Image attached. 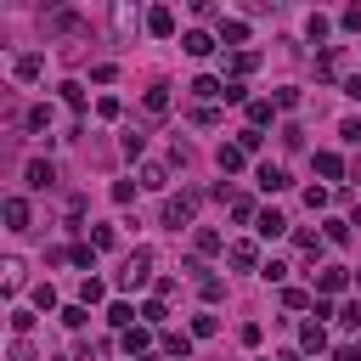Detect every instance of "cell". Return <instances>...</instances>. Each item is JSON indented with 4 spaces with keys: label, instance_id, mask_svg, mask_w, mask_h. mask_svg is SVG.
I'll return each instance as SVG.
<instances>
[{
    "label": "cell",
    "instance_id": "1",
    "mask_svg": "<svg viewBox=\"0 0 361 361\" xmlns=\"http://www.w3.org/2000/svg\"><path fill=\"white\" fill-rule=\"evenodd\" d=\"M197 203H203V192H197V186H186V192H169V197H164V226H169V231L192 226V220H197Z\"/></svg>",
    "mask_w": 361,
    "mask_h": 361
},
{
    "label": "cell",
    "instance_id": "2",
    "mask_svg": "<svg viewBox=\"0 0 361 361\" xmlns=\"http://www.w3.org/2000/svg\"><path fill=\"white\" fill-rule=\"evenodd\" d=\"M147 276H152V254H147V248H135V254L124 259L118 282H124V288H147Z\"/></svg>",
    "mask_w": 361,
    "mask_h": 361
},
{
    "label": "cell",
    "instance_id": "3",
    "mask_svg": "<svg viewBox=\"0 0 361 361\" xmlns=\"http://www.w3.org/2000/svg\"><path fill=\"white\" fill-rule=\"evenodd\" d=\"M226 259H231L237 271H259V265H265V259H259V243H248V237L226 243Z\"/></svg>",
    "mask_w": 361,
    "mask_h": 361
},
{
    "label": "cell",
    "instance_id": "4",
    "mask_svg": "<svg viewBox=\"0 0 361 361\" xmlns=\"http://www.w3.org/2000/svg\"><path fill=\"white\" fill-rule=\"evenodd\" d=\"M344 288H350V271H344V265L316 271V293H322V299H333V293H344Z\"/></svg>",
    "mask_w": 361,
    "mask_h": 361
},
{
    "label": "cell",
    "instance_id": "5",
    "mask_svg": "<svg viewBox=\"0 0 361 361\" xmlns=\"http://www.w3.org/2000/svg\"><path fill=\"white\" fill-rule=\"evenodd\" d=\"M135 23H141L135 0H113V34H118V39H130V34H135Z\"/></svg>",
    "mask_w": 361,
    "mask_h": 361
},
{
    "label": "cell",
    "instance_id": "6",
    "mask_svg": "<svg viewBox=\"0 0 361 361\" xmlns=\"http://www.w3.org/2000/svg\"><path fill=\"white\" fill-rule=\"evenodd\" d=\"M23 180H28L34 192H45V186H56V164H51V158H34V164L23 169Z\"/></svg>",
    "mask_w": 361,
    "mask_h": 361
},
{
    "label": "cell",
    "instance_id": "7",
    "mask_svg": "<svg viewBox=\"0 0 361 361\" xmlns=\"http://www.w3.org/2000/svg\"><path fill=\"white\" fill-rule=\"evenodd\" d=\"M220 248H226V237H220L214 226H197V231H192V254H197V259H209V254H220Z\"/></svg>",
    "mask_w": 361,
    "mask_h": 361
},
{
    "label": "cell",
    "instance_id": "8",
    "mask_svg": "<svg viewBox=\"0 0 361 361\" xmlns=\"http://www.w3.org/2000/svg\"><path fill=\"white\" fill-rule=\"evenodd\" d=\"M299 350H305V355H322V350H327V327H322V322H305V327H299Z\"/></svg>",
    "mask_w": 361,
    "mask_h": 361
},
{
    "label": "cell",
    "instance_id": "9",
    "mask_svg": "<svg viewBox=\"0 0 361 361\" xmlns=\"http://www.w3.org/2000/svg\"><path fill=\"white\" fill-rule=\"evenodd\" d=\"M39 23H45V34H79V28H85L79 11H56V17H39Z\"/></svg>",
    "mask_w": 361,
    "mask_h": 361
},
{
    "label": "cell",
    "instance_id": "10",
    "mask_svg": "<svg viewBox=\"0 0 361 361\" xmlns=\"http://www.w3.org/2000/svg\"><path fill=\"white\" fill-rule=\"evenodd\" d=\"M147 34L169 39V34H175V11H169V6H152V11H147Z\"/></svg>",
    "mask_w": 361,
    "mask_h": 361
},
{
    "label": "cell",
    "instance_id": "11",
    "mask_svg": "<svg viewBox=\"0 0 361 361\" xmlns=\"http://www.w3.org/2000/svg\"><path fill=\"white\" fill-rule=\"evenodd\" d=\"M180 51H186V56H209V51H214V39H209L203 28H186V34H180Z\"/></svg>",
    "mask_w": 361,
    "mask_h": 361
},
{
    "label": "cell",
    "instance_id": "12",
    "mask_svg": "<svg viewBox=\"0 0 361 361\" xmlns=\"http://www.w3.org/2000/svg\"><path fill=\"white\" fill-rule=\"evenodd\" d=\"M169 102H175V96H169V85H152V90L141 96V107H147L152 118H164V113H169Z\"/></svg>",
    "mask_w": 361,
    "mask_h": 361
},
{
    "label": "cell",
    "instance_id": "13",
    "mask_svg": "<svg viewBox=\"0 0 361 361\" xmlns=\"http://www.w3.org/2000/svg\"><path fill=\"white\" fill-rule=\"evenodd\" d=\"M254 180H259V192H282V186H288V169H282V164H259Z\"/></svg>",
    "mask_w": 361,
    "mask_h": 361
},
{
    "label": "cell",
    "instance_id": "14",
    "mask_svg": "<svg viewBox=\"0 0 361 361\" xmlns=\"http://www.w3.org/2000/svg\"><path fill=\"white\" fill-rule=\"evenodd\" d=\"M0 214H6V226H11V231H28V203H23V197H6V203H0Z\"/></svg>",
    "mask_w": 361,
    "mask_h": 361
},
{
    "label": "cell",
    "instance_id": "15",
    "mask_svg": "<svg viewBox=\"0 0 361 361\" xmlns=\"http://www.w3.org/2000/svg\"><path fill=\"white\" fill-rule=\"evenodd\" d=\"M11 73H17L23 85H34V79L45 73V56H17V62H11Z\"/></svg>",
    "mask_w": 361,
    "mask_h": 361
},
{
    "label": "cell",
    "instance_id": "16",
    "mask_svg": "<svg viewBox=\"0 0 361 361\" xmlns=\"http://www.w3.org/2000/svg\"><path fill=\"white\" fill-rule=\"evenodd\" d=\"M254 231H259V237H282V231H288V220H282L276 209H259V220H254Z\"/></svg>",
    "mask_w": 361,
    "mask_h": 361
},
{
    "label": "cell",
    "instance_id": "17",
    "mask_svg": "<svg viewBox=\"0 0 361 361\" xmlns=\"http://www.w3.org/2000/svg\"><path fill=\"white\" fill-rule=\"evenodd\" d=\"M135 316H141V310H135L130 299H113V305H107V322H113V327H135Z\"/></svg>",
    "mask_w": 361,
    "mask_h": 361
},
{
    "label": "cell",
    "instance_id": "18",
    "mask_svg": "<svg viewBox=\"0 0 361 361\" xmlns=\"http://www.w3.org/2000/svg\"><path fill=\"white\" fill-rule=\"evenodd\" d=\"M192 96H197V102H214V96H226V85H220L214 73H203V79H192Z\"/></svg>",
    "mask_w": 361,
    "mask_h": 361
},
{
    "label": "cell",
    "instance_id": "19",
    "mask_svg": "<svg viewBox=\"0 0 361 361\" xmlns=\"http://www.w3.org/2000/svg\"><path fill=\"white\" fill-rule=\"evenodd\" d=\"M276 118V102H248V130H265Z\"/></svg>",
    "mask_w": 361,
    "mask_h": 361
},
{
    "label": "cell",
    "instance_id": "20",
    "mask_svg": "<svg viewBox=\"0 0 361 361\" xmlns=\"http://www.w3.org/2000/svg\"><path fill=\"white\" fill-rule=\"evenodd\" d=\"M316 175H322V180H338V175H344V158H338V152H316Z\"/></svg>",
    "mask_w": 361,
    "mask_h": 361
},
{
    "label": "cell",
    "instance_id": "21",
    "mask_svg": "<svg viewBox=\"0 0 361 361\" xmlns=\"http://www.w3.org/2000/svg\"><path fill=\"white\" fill-rule=\"evenodd\" d=\"M118 344H124L130 355H147V344H152V333H147V327H124V338H118Z\"/></svg>",
    "mask_w": 361,
    "mask_h": 361
},
{
    "label": "cell",
    "instance_id": "22",
    "mask_svg": "<svg viewBox=\"0 0 361 361\" xmlns=\"http://www.w3.org/2000/svg\"><path fill=\"white\" fill-rule=\"evenodd\" d=\"M220 39H226V45H243V39H248V23H237V17H220Z\"/></svg>",
    "mask_w": 361,
    "mask_h": 361
},
{
    "label": "cell",
    "instance_id": "23",
    "mask_svg": "<svg viewBox=\"0 0 361 361\" xmlns=\"http://www.w3.org/2000/svg\"><path fill=\"white\" fill-rule=\"evenodd\" d=\"M243 158H248V152H243L237 141H226V147H220V169H226V175H237V169H243Z\"/></svg>",
    "mask_w": 361,
    "mask_h": 361
},
{
    "label": "cell",
    "instance_id": "24",
    "mask_svg": "<svg viewBox=\"0 0 361 361\" xmlns=\"http://www.w3.org/2000/svg\"><path fill=\"white\" fill-rule=\"evenodd\" d=\"M135 180L158 192V186H169V169H164V164H141V175H135Z\"/></svg>",
    "mask_w": 361,
    "mask_h": 361
},
{
    "label": "cell",
    "instance_id": "25",
    "mask_svg": "<svg viewBox=\"0 0 361 361\" xmlns=\"http://www.w3.org/2000/svg\"><path fill=\"white\" fill-rule=\"evenodd\" d=\"M164 355H192V333H164Z\"/></svg>",
    "mask_w": 361,
    "mask_h": 361
},
{
    "label": "cell",
    "instance_id": "26",
    "mask_svg": "<svg viewBox=\"0 0 361 361\" xmlns=\"http://www.w3.org/2000/svg\"><path fill=\"white\" fill-rule=\"evenodd\" d=\"M226 68L243 79V73H254V68H259V56H254V51H231V62H226Z\"/></svg>",
    "mask_w": 361,
    "mask_h": 361
},
{
    "label": "cell",
    "instance_id": "27",
    "mask_svg": "<svg viewBox=\"0 0 361 361\" xmlns=\"http://www.w3.org/2000/svg\"><path fill=\"white\" fill-rule=\"evenodd\" d=\"M214 333H220V316H209V310L192 316V338H214Z\"/></svg>",
    "mask_w": 361,
    "mask_h": 361
},
{
    "label": "cell",
    "instance_id": "28",
    "mask_svg": "<svg viewBox=\"0 0 361 361\" xmlns=\"http://www.w3.org/2000/svg\"><path fill=\"white\" fill-rule=\"evenodd\" d=\"M23 118H28V130H51V102H39V107H28Z\"/></svg>",
    "mask_w": 361,
    "mask_h": 361
},
{
    "label": "cell",
    "instance_id": "29",
    "mask_svg": "<svg viewBox=\"0 0 361 361\" xmlns=\"http://www.w3.org/2000/svg\"><path fill=\"white\" fill-rule=\"evenodd\" d=\"M96 254H102V248H96V243H79V248H68V259H73V265H85V271H90V265H96Z\"/></svg>",
    "mask_w": 361,
    "mask_h": 361
},
{
    "label": "cell",
    "instance_id": "30",
    "mask_svg": "<svg viewBox=\"0 0 361 361\" xmlns=\"http://www.w3.org/2000/svg\"><path fill=\"white\" fill-rule=\"evenodd\" d=\"M107 299V288L96 282V276H85V288H79V305H102Z\"/></svg>",
    "mask_w": 361,
    "mask_h": 361
},
{
    "label": "cell",
    "instance_id": "31",
    "mask_svg": "<svg viewBox=\"0 0 361 361\" xmlns=\"http://www.w3.org/2000/svg\"><path fill=\"white\" fill-rule=\"evenodd\" d=\"M282 305H288V310H310V305H316V299H310V293H305V288H282Z\"/></svg>",
    "mask_w": 361,
    "mask_h": 361
},
{
    "label": "cell",
    "instance_id": "32",
    "mask_svg": "<svg viewBox=\"0 0 361 361\" xmlns=\"http://www.w3.org/2000/svg\"><path fill=\"white\" fill-rule=\"evenodd\" d=\"M62 102L79 113V107H85V85H79V79H68V85H62Z\"/></svg>",
    "mask_w": 361,
    "mask_h": 361
},
{
    "label": "cell",
    "instance_id": "33",
    "mask_svg": "<svg viewBox=\"0 0 361 361\" xmlns=\"http://www.w3.org/2000/svg\"><path fill=\"white\" fill-rule=\"evenodd\" d=\"M231 220H259V209H254V197H231Z\"/></svg>",
    "mask_w": 361,
    "mask_h": 361
},
{
    "label": "cell",
    "instance_id": "34",
    "mask_svg": "<svg viewBox=\"0 0 361 361\" xmlns=\"http://www.w3.org/2000/svg\"><path fill=\"white\" fill-rule=\"evenodd\" d=\"M0 271H6V293H17V288H23V259H6Z\"/></svg>",
    "mask_w": 361,
    "mask_h": 361
},
{
    "label": "cell",
    "instance_id": "35",
    "mask_svg": "<svg viewBox=\"0 0 361 361\" xmlns=\"http://www.w3.org/2000/svg\"><path fill=\"white\" fill-rule=\"evenodd\" d=\"M197 293H203V299H209V305H214V299H220V293H226V282H220V276H197Z\"/></svg>",
    "mask_w": 361,
    "mask_h": 361
},
{
    "label": "cell",
    "instance_id": "36",
    "mask_svg": "<svg viewBox=\"0 0 361 361\" xmlns=\"http://www.w3.org/2000/svg\"><path fill=\"white\" fill-rule=\"evenodd\" d=\"M34 310H56V288H51V282L34 288Z\"/></svg>",
    "mask_w": 361,
    "mask_h": 361
},
{
    "label": "cell",
    "instance_id": "37",
    "mask_svg": "<svg viewBox=\"0 0 361 361\" xmlns=\"http://www.w3.org/2000/svg\"><path fill=\"white\" fill-rule=\"evenodd\" d=\"M164 316H169V310H164V299H147V305H141V322H147V327H158Z\"/></svg>",
    "mask_w": 361,
    "mask_h": 361
},
{
    "label": "cell",
    "instance_id": "38",
    "mask_svg": "<svg viewBox=\"0 0 361 361\" xmlns=\"http://www.w3.org/2000/svg\"><path fill=\"white\" fill-rule=\"evenodd\" d=\"M28 327H34V310H11V338H28Z\"/></svg>",
    "mask_w": 361,
    "mask_h": 361
},
{
    "label": "cell",
    "instance_id": "39",
    "mask_svg": "<svg viewBox=\"0 0 361 361\" xmlns=\"http://www.w3.org/2000/svg\"><path fill=\"white\" fill-rule=\"evenodd\" d=\"M6 361H39V355H34V344H28V338H11V350H6Z\"/></svg>",
    "mask_w": 361,
    "mask_h": 361
},
{
    "label": "cell",
    "instance_id": "40",
    "mask_svg": "<svg viewBox=\"0 0 361 361\" xmlns=\"http://www.w3.org/2000/svg\"><path fill=\"white\" fill-rule=\"evenodd\" d=\"M135 186L141 180H113V203H135Z\"/></svg>",
    "mask_w": 361,
    "mask_h": 361
},
{
    "label": "cell",
    "instance_id": "41",
    "mask_svg": "<svg viewBox=\"0 0 361 361\" xmlns=\"http://www.w3.org/2000/svg\"><path fill=\"white\" fill-rule=\"evenodd\" d=\"M322 237H327V243H350V220H327Z\"/></svg>",
    "mask_w": 361,
    "mask_h": 361
},
{
    "label": "cell",
    "instance_id": "42",
    "mask_svg": "<svg viewBox=\"0 0 361 361\" xmlns=\"http://www.w3.org/2000/svg\"><path fill=\"white\" fill-rule=\"evenodd\" d=\"M322 243H327V237H316V231H299V248H305L310 259H322Z\"/></svg>",
    "mask_w": 361,
    "mask_h": 361
},
{
    "label": "cell",
    "instance_id": "43",
    "mask_svg": "<svg viewBox=\"0 0 361 361\" xmlns=\"http://www.w3.org/2000/svg\"><path fill=\"white\" fill-rule=\"evenodd\" d=\"M85 310H90V305H62V310H56V316H62V322H68V327H85Z\"/></svg>",
    "mask_w": 361,
    "mask_h": 361
},
{
    "label": "cell",
    "instance_id": "44",
    "mask_svg": "<svg viewBox=\"0 0 361 361\" xmlns=\"http://www.w3.org/2000/svg\"><path fill=\"white\" fill-rule=\"evenodd\" d=\"M305 34H310V39H327V34H333V23H327V17H322V11H316V17H310V28H305Z\"/></svg>",
    "mask_w": 361,
    "mask_h": 361
},
{
    "label": "cell",
    "instance_id": "45",
    "mask_svg": "<svg viewBox=\"0 0 361 361\" xmlns=\"http://www.w3.org/2000/svg\"><path fill=\"white\" fill-rule=\"evenodd\" d=\"M271 102H276V113H293V107H299V90H276Z\"/></svg>",
    "mask_w": 361,
    "mask_h": 361
},
{
    "label": "cell",
    "instance_id": "46",
    "mask_svg": "<svg viewBox=\"0 0 361 361\" xmlns=\"http://www.w3.org/2000/svg\"><path fill=\"white\" fill-rule=\"evenodd\" d=\"M305 203H310V209H327V203H333V192H327V186H310V192H305Z\"/></svg>",
    "mask_w": 361,
    "mask_h": 361
},
{
    "label": "cell",
    "instance_id": "47",
    "mask_svg": "<svg viewBox=\"0 0 361 361\" xmlns=\"http://www.w3.org/2000/svg\"><path fill=\"white\" fill-rule=\"evenodd\" d=\"M259 276H265V282H282V276H288V265H282V259H265V265H259Z\"/></svg>",
    "mask_w": 361,
    "mask_h": 361
},
{
    "label": "cell",
    "instance_id": "48",
    "mask_svg": "<svg viewBox=\"0 0 361 361\" xmlns=\"http://www.w3.org/2000/svg\"><path fill=\"white\" fill-rule=\"evenodd\" d=\"M192 118H197V124H203V130H214V124H220V113H214V107H209V102H203V107H197V113H192Z\"/></svg>",
    "mask_w": 361,
    "mask_h": 361
},
{
    "label": "cell",
    "instance_id": "49",
    "mask_svg": "<svg viewBox=\"0 0 361 361\" xmlns=\"http://www.w3.org/2000/svg\"><path fill=\"white\" fill-rule=\"evenodd\" d=\"M259 141H265L259 130H243V135H237V147H243V152H259Z\"/></svg>",
    "mask_w": 361,
    "mask_h": 361
},
{
    "label": "cell",
    "instance_id": "50",
    "mask_svg": "<svg viewBox=\"0 0 361 361\" xmlns=\"http://www.w3.org/2000/svg\"><path fill=\"white\" fill-rule=\"evenodd\" d=\"M169 158H175V164H192V141H180V135H175V147H169Z\"/></svg>",
    "mask_w": 361,
    "mask_h": 361
},
{
    "label": "cell",
    "instance_id": "51",
    "mask_svg": "<svg viewBox=\"0 0 361 361\" xmlns=\"http://www.w3.org/2000/svg\"><path fill=\"white\" fill-rule=\"evenodd\" d=\"M90 243L96 248H113V226H90Z\"/></svg>",
    "mask_w": 361,
    "mask_h": 361
},
{
    "label": "cell",
    "instance_id": "52",
    "mask_svg": "<svg viewBox=\"0 0 361 361\" xmlns=\"http://www.w3.org/2000/svg\"><path fill=\"white\" fill-rule=\"evenodd\" d=\"M338 23H344V28L355 34V28H361V0H355V6H344V17H338Z\"/></svg>",
    "mask_w": 361,
    "mask_h": 361
},
{
    "label": "cell",
    "instance_id": "53",
    "mask_svg": "<svg viewBox=\"0 0 361 361\" xmlns=\"http://www.w3.org/2000/svg\"><path fill=\"white\" fill-rule=\"evenodd\" d=\"M338 322H344V327H361V305H344V310H338Z\"/></svg>",
    "mask_w": 361,
    "mask_h": 361
},
{
    "label": "cell",
    "instance_id": "54",
    "mask_svg": "<svg viewBox=\"0 0 361 361\" xmlns=\"http://www.w3.org/2000/svg\"><path fill=\"white\" fill-rule=\"evenodd\" d=\"M333 361H361V344H338V355Z\"/></svg>",
    "mask_w": 361,
    "mask_h": 361
},
{
    "label": "cell",
    "instance_id": "55",
    "mask_svg": "<svg viewBox=\"0 0 361 361\" xmlns=\"http://www.w3.org/2000/svg\"><path fill=\"white\" fill-rule=\"evenodd\" d=\"M355 288H361V265H355Z\"/></svg>",
    "mask_w": 361,
    "mask_h": 361
},
{
    "label": "cell",
    "instance_id": "56",
    "mask_svg": "<svg viewBox=\"0 0 361 361\" xmlns=\"http://www.w3.org/2000/svg\"><path fill=\"white\" fill-rule=\"evenodd\" d=\"M135 361H152V355H135Z\"/></svg>",
    "mask_w": 361,
    "mask_h": 361
}]
</instances>
